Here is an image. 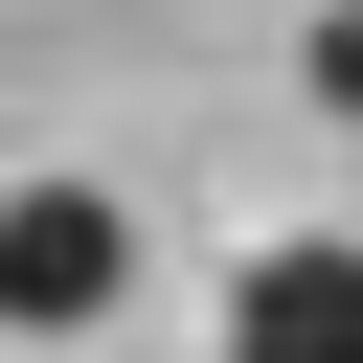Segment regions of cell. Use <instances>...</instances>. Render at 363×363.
Masks as SVG:
<instances>
[{
  "mask_svg": "<svg viewBox=\"0 0 363 363\" xmlns=\"http://www.w3.org/2000/svg\"><path fill=\"white\" fill-rule=\"evenodd\" d=\"M295 68H318V113H363V0H318V45H295Z\"/></svg>",
  "mask_w": 363,
  "mask_h": 363,
  "instance_id": "3957f363",
  "label": "cell"
},
{
  "mask_svg": "<svg viewBox=\"0 0 363 363\" xmlns=\"http://www.w3.org/2000/svg\"><path fill=\"white\" fill-rule=\"evenodd\" d=\"M136 295V204L113 182H0V340H68Z\"/></svg>",
  "mask_w": 363,
  "mask_h": 363,
  "instance_id": "6da1fadb",
  "label": "cell"
},
{
  "mask_svg": "<svg viewBox=\"0 0 363 363\" xmlns=\"http://www.w3.org/2000/svg\"><path fill=\"white\" fill-rule=\"evenodd\" d=\"M227 363H363V227H295L227 272Z\"/></svg>",
  "mask_w": 363,
  "mask_h": 363,
  "instance_id": "7a4b0ae2",
  "label": "cell"
}]
</instances>
